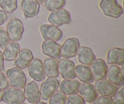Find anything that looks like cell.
<instances>
[{"mask_svg":"<svg viewBox=\"0 0 124 104\" xmlns=\"http://www.w3.org/2000/svg\"><path fill=\"white\" fill-rule=\"evenodd\" d=\"M6 78L9 85L13 88L21 89L26 84V77L22 69L12 67L6 71Z\"/></svg>","mask_w":124,"mask_h":104,"instance_id":"6da1fadb","label":"cell"},{"mask_svg":"<svg viewBox=\"0 0 124 104\" xmlns=\"http://www.w3.org/2000/svg\"><path fill=\"white\" fill-rule=\"evenodd\" d=\"M99 7L105 16L119 18L123 13V9L116 0H101Z\"/></svg>","mask_w":124,"mask_h":104,"instance_id":"7a4b0ae2","label":"cell"},{"mask_svg":"<svg viewBox=\"0 0 124 104\" xmlns=\"http://www.w3.org/2000/svg\"><path fill=\"white\" fill-rule=\"evenodd\" d=\"M24 26L23 22L17 18H13L10 20L6 26V33L11 41L17 42L22 39Z\"/></svg>","mask_w":124,"mask_h":104,"instance_id":"3957f363","label":"cell"},{"mask_svg":"<svg viewBox=\"0 0 124 104\" xmlns=\"http://www.w3.org/2000/svg\"><path fill=\"white\" fill-rule=\"evenodd\" d=\"M2 101L6 104H20L25 101L24 93L19 88H7L2 92Z\"/></svg>","mask_w":124,"mask_h":104,"instance_id":"277c9868","label":"cell"},{"mask_svg":"<svg viewBox=\"0 0 124 104\" xmlns=\"http://www.w3.org/2000/svg\"><path fill=\"white\" fill-rule=\"evenodd\" d=\"M47 20L50 24H51V25L61 26L69 24L71 22V17L69 11L62 8L53 11L51 13H50Z\"/></svg>","mask_w":124,"mask_h":104,"instance_id":"5b68a950","label":"cell"},{"mask_svg":"<svg viewBox=\"0 0 124 104\" xmlns=\"http://www.w3.org/2000/svg\"><path fill=\"white\" fill-rule=\"evenodd\" d=\"M59 87V81L57 78H48L44 79L40 85V94L43 100H47L54 93L57 91Z\"/></svg>","mask_w":124,"mask_h":104,"instance_id":"8992f818","label":"cell"},{"mask_svg":"<svg viewBox=\"0 0 124 104\" xmlns=\"http://www.w3.org/2000/svg\"><path fill=\"white\" fill-rule=\"evenodd\" d=\"M28 72L30 76L36 82H43L45 79V74L43 61L37 58L33 57L28 65Z\"/></svg>","mask_w":124,"mask_h":104,"instance_id":"52a82bcc","label":"cell"},{"mask_svg":"<svg viewBox=\"0 0 124 104\" xmlns=\"http://www.w3.org/2000/svg\"><path fill=\"white\" fill-rule=\"evenodd\" d=\"M58 72L64 79H75V63L69 58H62L57 64Z\"/></svg>","mask_w":124,"mask_h":104,"instance_id":"ba28073f","label":"cell"},{"mask_svg":"<svg viewBox=\"0 0 124 104\" xmlns=\"http://www.w3.org/2000/svg\"><path fill=\"white\" fill-rule=\"evenodd\" d=\"M80 47L79 40L76 37H69L61 47V56L64 58H71L75 57Z\"/></svg>","mask_w":124,"mask_h":104,"instance_id":"9c48e42d","label":"cell"},{"mask_svg":"<svg viewBox=\"0 0 124 104\" xmlns=\"http://www.w3.org/2000/svg\"><path fill=\"white\" fill-rule=\"evenodd\" d=\"M94 87L97 94L103 96H108V97H112L115 92L118 90L117 86H114L106 79L96 80Z\"/></svg>","mask_w":124,"mask_h":104,"instance_id":"30bf717a","label":"cell"},{"mask_svg":"<svg viewBox=\"0 0 124 104\" xmlns=\"http://www.w3.org/2000/svg\"><path fill=\"white\" fill-rule=\"evenodd\" d=\"M106 77L107 80L109 81L114 86L117 87L123 86V65L122 67H119V65L111 64V66L108 68Z\"/></svg>","mask_w":124,"mask_h":104,"instance_id":"8fae6325","label":"cell"},{"mask_svg":"<svg viewBox=\"0 0 124 104\" xmlns=\"http://www.w3.org/2000/svg\"><path fill=\"white\" fill-rule=\"evenodd\" d=\"M40 30L43 38L45 40H51L54 41L60 40L63 37V32L56 26L50 24H42Z\"/></svg>","mask_w":124,"mask_h":104,"instance_id":"7c38bea8","label":"cell"},{"mask_svg":"<svg viewBox=\"0 0 124 104\" xmlns=\"http://www.w3.org/2000/svg\"><path fill=\"white\" fill-rule=\"evenodd\" d=\"M61 47L57 41L51 40H45L43 42L41 48L44 55L54 59L58 60L61 57Z\"/></svg>","mask_w":124,"mask_h":104,"instance_id":"4fadbf2b","label":"cell"},{"mask_svg":"<svg viewBox=\"0 0 124 104\" xmlns=\"http://www.w3.org/2000/svg\"><path fill=\"white\" fill-rule=\"evenodd\" d=\"M23 88H24L23 93H24L25 99L30 103L33 104L40 101V90H39V88L36 82L31 81V82L26 84Z\"/></svg>","mask_w":124,"mask_h":104,"instance_id":"5bb4252c","label":"cell"},{"mask_svg":"<svg viewBox=\"0 0 124 104\" xmlns=\"http://www.w3.org/2000/svg\"><path fill=\"white\" fill-rule=\"evenodd\" d=\"M78 93L85 101L89 103H92L98 96L94 86L91 83H80L78 89Z\"/></svg>","mask_w":124,"mask_h":104,"instance_id":"9a60e30c","label":"cell"},{"mask_svg":"<svg viewBox=\"0 0 124 104\" xmlns=\"http://www.w3.org/2000/svg\"><path fill=\"white\" fill-rule=\"evenodd\" d=\"M94 79L99 80L105 79L106 77V73L108 70V66L103 59L95 58L92 61L90 65Z\"/></svg>","mask_w":124,"mask_h":104,"instance_id":"2e32d148","label":"cell"},{"mask_svg":"<svg viewBox=\"0 0 124 104\" xmlns=\"http://www.w3.org/2000/svg\"><path fill=\"white\" fill-rule=\"evenodd\" d=\"M21 9L26 18H33L39 13L40 4L37 0H22Z\"/></svg>","mask_w":124,"mask_h":104,"instance_id":"e0dca14e","label":"cell"},{"mask_svg":"<svg viewBox=\"0 0 124 104\" xmlns=\"http://www.w3.org/2000/svg\"><path fill=\"white\" fill-rule=\"evenodd\" d=\"M33 58V53L30 49L24 48L19 50L17 56L14 60V64L16 67L20 69H25L28 67L30 62Z\"/></svg>","mask_w":124,"mask_h":104,"instance_id":"ac0fdd59","label":"cell"},{"mask_svg":"<svg viewBox=\"0 0 124 104\" xmlns=\"http://www.w3.org/2000/svg\"><path fill=\"white\" fill-rule=\"evenodd\" d=\"M107 63L123 66L124 64V50L120 48H112L107 51Z\"/></svg>","mask_w":124,"mask_h":104,"instance_id":"d6986e66","label":"cell"},{"mask_svg":"<svg viewBox=\"0 0 124 104\" xmlns=\"http://www.w3.org/2000/svg\"><path fill=\"white\" fill-rule=\"evenodd\" d=\"M78 60L82 64L90 66L92 61L95 59V55L93 53L92 50L86 47V46H81L77 51Z\"/></svg>","mask_w":124,"mask_h":104,"instance_id":"ffe728a7","label":"cell"},{"mask_svg":"<svg viewBox=\"0 0 124 104\" xmlns=\"http://www.w3.org/2000/svg\"><path fill=\"white\" fill-rule=\"evenodd\" d=\"M75 75L81 82L85 83H90L93 82L94 77H93L91 68L88 65L82 64H78L75 67Z\"/></svg>","mask_w":124,"mask_h":104,"instance_id":"44dd1931","label":"cell"},{"mask_svg":"<svg viewBox=\"0 0 124 104\" xmlns=\"http://www.w3.org/2000/svg\"><path fill=\"white\" fill-rule=\"evenodd\" d=\"M80 82L75 79H64L59 83V88L64 95H73L78 93Z\"/></svg>","mask_w":124,"mask_h":104,"instance_id":"7402d4cb","label":"cell"},{"mask_svg":"<svg viewBox=\"0 0 124 104\" xmlns=\"http://www.w3.org/2000/svg\"><path fill=\"white\" fill-rule=\"evenodd\" d=\"M57 64L58 61L56 59L51 57L45 59L43 62L45 76H47L48 78H57L59 76Z\"/></svg>","mask_w":124,"mask_h":104,"instance_id":"603a6c76","label":"cell"},{"mask_svg":"<svg viewBox=\"0 0 124 104\" xmlns=\"http://www.w3.org/2000/svg\"><path fill=\"white\" fill-rule=\"evenodd\" d=\"M19 50H20L19 49V44L17 42L9 41L4 48V51L2 52L4 60L7 61H14L16 57L18 55Z\"/></svg>","mask_w":124,"mask_h":104,"instance_id":"cb8c5ba5","label":"cell"},{"mask_svg":"<svg viewBox=\"0 0 124 104\" xmlns=\"http://www.w3.org/2000/svg\"><path fill=\"white\" fill-rule=\"evenodd\" d=\"M44 3L46 9L53 12L63 8L65 6L66 0H45Z\"/></svg>","mask_w":124,"mask_h":104,"instance_id":"d4e9b609","label":"cell"},{"mask_svg":"<svg viewBox=\"0 0 124 104\" xmlns=\"http://www.w3.org/2000/svg\"><path fill=\"white\" fill-rule=\"evenodd\" d=\"M0 7L6 13H12L17 9V0H0Z\"/></svg>","mask_w":124,"mask_h":104,"instance_id":"484cf974","label":"cell"},{"mask_svg":"<svg viewBox=\"0 0 124 104\" xmlns=\"http://www.w3.org/2000/svg\"><path fill=\"white\" fill-rule=\"evenodd\" d=\"M67 96L63 92H56L49 98V104H64Z\"/></svg>","mask_w":124,"mask_h":104,"instance_id":"4316f807","label":"cell"},{"mask_svg":"<svg viewBox=\"0 0 124 104\" xmlns=\"http://www.w3.org/2000/svg\"><path fill=\"white\" fill-rule=\"evenodd\" d=\"M112 102V104H124V88H120L115 92Z\"/></svg>","mask_w":124,"mask_h":104,"instance_id":"83f0119b","label":"cell"},{"mask_svg":"<svg viewBox=\"0 0 124 104\" xmlns=\"http://www.w3.org/2000/svg\"><path fill=\"white\" fill-rule=\"evenodd\" d=\"M85 101L78 94H73L66 98L64 104H85Z\"/></svg>","mask_w":124,"mask_h":104,"instance_id":"f1b7e54d","label":"cell"},{"mask_svg":"<svg viewBox=\"0 0 124 104\" xmlns=\"http://www.w3.org/2000/svg\"><path fill=\"white\" fill-rule=\"evenodd\" d=\"M9 41L10 40L6 33V30L2 27H0V48L4 49Z\"/></svg>","mask_w":124,"mask_h":104,"instance_id":"f546056e","label":"cell"},{"mask_svg":"<svg viewBox=\"0 0 124 104\" xmlns=\"http://www.w3.org/2000/svg\"><path fill=\"white\" fill-rule=\"evenodd\" d=\"M92 104H112V98L108 97V96H97L95 99L92 103Z\"/></svg>","mask_w":124,"mask_h":104,"instance_id":"4dcf8cb0","label":"cell"},{"mask_svg":"<svg viewBox=\"0 0 124 104\" xmlns=\"http://www.w3.org/2000/svg\"><path fill=\"white\" fill-rule=\"evenodd\" d=\"M9 82L6 78V75L0 72V91H3L9 87Z\"/></svg>","mask_w":124,"mask_h":104,"instance_id":"1f68e13d","label":"cell"},{"mask_svg":"<svg viewBox=\"0 0 124 104\" xmlns=\"http://www.w3.org/2000/svg\"><path fill=\"white\" fill-rule=\"evenodd\" d=\"M8 19L7 13L2 9H0V26H2L3 24H5Z\"/></svg>","mask_w":124,"mask_h":104,"instance_id":"d6a6232c","label":"cell"},{"mask_svg":"<svg viewBox=\"0 0 124 104\" xmlns=\"http://www.w3.org/2000/svg\"><path fill=\"white\" fill-rule=\"evenodd\" d=\"M4 57L2 55V52L0 51V72L4 70Z\"/></svg>","mask_w":124,"mask_h":104,"instance_id":"836d02e7","label":"cell"},{"mask_svg":"<svg viewBox=\"0 0 124 104\" xmlns=\"http://www.w3.org/2000/svg\"><path fill=\"white\" fill-rule=\"evenodd\" d=\"M45 0H37V2L39 3V4H42V3H44V2Z\"/></svg>","mask_w":124,"mask_h":104,"instance_id":"e575fe53","label":"cell"},{"mask_svg":"<svg viewBox=\"0 0 124 104\" xmlns=\"http://www.w3.org/2000/svg\"><path fill=\"white\" fill-rule=\"evenodd\" d=\"M33 104H47L46 103H44V102H37V103H33Z\"/></svg>","mask_w":124,"mask_h":104,"instance_id":"d590c367","label":"cell"},{"mask_svg":"<svg viewBox=\"0 0 124 104\" xmlns=\"http://www.w3.org/2000/svg\"><path fill=\"white\" fill-rule=\"evenodd\" d=\"M2 102V91H0V103Z\"/></svg>","mask_w":124,"mask_h":104,"instance_id":"8d00e7d4","label":"cell"},{"mask_svg":"<svg viewBox=\"0 0 124 104\" xmlns=\"http://www.w3.org/2000/svg\"><path fill=\"white\" fill-rule=\"evenodd\" d=\"M20 104H26V103H20Z\"/></svg>","mask_w":124,"mask_h":104,"instance_id":"74e56055","label":"cell"},{"mask_svg":"<svg viewBox=\"0 0 124 104\" xmlns=\"http://www.w3.org/2000/svg\"></svg>","mask_w":124,"mask_h":104,"instance_id":"f35d334b","label":"cell"}]
</instances>
